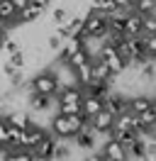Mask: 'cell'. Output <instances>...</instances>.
Wrapping results in <instances>:
<instances>
[{
	"instance_id": "9c48e42d",
	"label": "cell",
	"mask_w": 156,
	"mask_h": 161,
	"mask_svg": "<svg viewBox=\"0 0 156 161\" xmlns=\"http://www.w3.org/2000/svg\"><path fill=\"white\" fill-rule=\"evenodd\" d=\"M149 105H154V98H151V95H142V93H139V95H132V98L127 95V110L129 112H142V110H146Z\"/></svg>"
},
{
	"instance_id": "277c9868",
	"label": "cell",
	"mask_w": 156,
	"mask_h": 161,
	"mask_svg": "<svg viewBox=\"0 0 156 161\" xmlns=\"http://www.w3.org/2000/svg\"><path fill=\"white\" fill-rule=\"evenodd\" d=\"M98 159H103V161H125V147L117 139H105L103 149L98 154Z\"/></svg>"
},
{
	"instance_id": "6da1fadb",
	"label": "cell",
	"mask_w": 156,
	"mask_h": 161,
	"mask_svg": "<svg viewBox=\"0 0 156 161\" xmlns=\"http://www.w3.org/2000/svg\"><path fill=\"white\" fill-rule=\"evenodd\" d=\"M29 88H32V93H42V95H56V91H58L56 71H54V69L39 71L37 76L29 80Z\"/></svg>"
},
{
	"instance_id": "9a60e30c",
	"label": "cell",
	"mask_w": 156,
	"mask_h": 161,
	"mask_svg": "<svg viewBox=\"0 0 156 161\" xmlns=\"http://www.w3.org/2000/svg\"><path fill=\"white\" fill-rule=\"evenodd\" d=\"M142 32L156 34V15H142Z\"/></svg>"
},
{
	"instance_id": "52a82bcc",
	"label": "cell",
	"mask_w": 156,
	"mask_h": 161,
	"mask_svg": "<svg viewBox=\"0 0 156 161\" xmlns=\"http://www.w3.org/2000/svg\"><path fill=\"white\" fill-rule=\"evenodd\" d=\"M122 32H125V37H134L142 32V15L136 10H129L125 15V20H122Z\"/></svg>"
},
{
	"instance_id": "2e32d148",
	"label": "cell",
	"mask_w": 156,
	"mask_h": 161,
	"mask_svg": "<svg viewBox=\"0 0 156 161\" xmlns=\"http://www.w3.org/2000/svg\"><path fill=\"white\" fill-rule=\"evenodd\" d=\"M144 51L149 56H156V34H144Z\"/></svg>"
},
{
	"instance_id": "8fae6325",
	"label": "cell",
	"mask_w": 156,
	"mask_h": 161,
	"mask_svg": "<svg viewBox=\"0 0 156 161\" xmlns=\"http://www.w3.org/2000/svg\"><path fill=\"white\" fill-rule=\"evenodd\" d=\"M81 110L86 117H93L98 110H103V100L98 98V95H83V100H81Z\"/></svg>"
},
{
	"instance_id": "ba28073f",
	"label": "cell",
	"mask_w": 156,
	"mask_h": 161,
	"mask_svg": "<svg viewBox=\"0 0 156 161\" xmlns=\"http://www.w3.org/2000/svg\"><path fill=\"white\" fill-rule=\"evenodd\" d=\"M134 115H136V125H139V127H144V130H156V103L149 105V108L142 110V112H134Z\"/></svg>"
},
{
	"instance_id": "30bf717a",
	"label": "cell",
	"mask_w": 156,
	"mask_h": 161,
	"mask_svg": "<svg viewBox=\"0 0 156 161\" xmlns=\"http://www.w3.org/2000/svg\"><path fill=\"white\" fill-rule=\"evenodd\" d=\"M42 15H44V10H39L37 5H27V8L17 10V25H29V22H37Z\"/></svg>"
},
{
	"instance_id": "8992f818",
	"label": "cell",
	"mask_w": 156,
	"mask_h": 161,
	"mask_svg": "<svg viewBox=\"0 0 156 161\" xmlns=\"http://www.w3.org/2000/svg\"><path fill=\"white\" fill-rule=\"evenodd\" d=\"M17 25V10H15V5L10 3V0H0V27H15Z\"/></svg>"
},
{
	"instance_id": "7c38bea8",
	"label": "cell",
	"mask_w": 156,
	"mask_h": 161,
	"mask_svg": "<svg viewBox=\"0 0 156 161\" xmlns=\"http://www.w3.org/2000/svg\"><path fill=\"white\" fill-rule=\"evenodd\" d=\"M71 17H73V15H71V10H68V8H64V5H58V8H54V10H51V22H54V27H64Z\"/></svg>"
},
{
	"instance_id": "3957f363",
	"label": "cell",
	"mask_w": 156,
	"mask_h": 161,
	"mask_svg": "<svg viewBox=\"0 0 156 161\" xmlns=\"http://www.w3.org/2000/svg\"><path fill=\"white\" fill-rule=\"evenodd\" d=\"M54 147H56V137L47 132V134H44V137L32 147V156H34V161H49V159H51Z\"/></svg>"
},
{
	"instance_id": "7a4b0ae2",
	"label": "cell",
	"mask_w": 156,
	"mask_h": 161,
	"mask_svg": "<svg viewBox=\"0 0 156 161\" xmlns=\"http://www.w3.org/2000/svg\"><path fill=\"white\" fill-rule=\"evenodd\" d=\"M107 32V15H103V12L98 10H90L83 17V37H103Z\"/></svg>"
},
{
	"instance_id": "5bb4252c",
	"label": "cell",
	"mask_w": 156,
	"mask_h": 161,
	"mask_svg": "<svg viewBox=\"0 0 156 161\" xmlns=\"http://www.w3.org/2000/svg\"><path fill=\"white\" fill-rule=\"evenodd\" d=\"M8 64L12 69H25L27 66V56H25V49H17V51H10V59Z\"/></svg>"
},
{
	"instance_id": "4fadbf2b",
	"label": "cell",
	"mask_w": 156,
	"mask_h": 161,
	"mask_svg": "<svg viewBox=\"0 0 156 161\" xmlns=\"http://www.w3.org/2000/svg\"><path fill=\"white\" fill-rule=\"evenodd\" d=\"M132 10H136L139 15H156V0H134Z\"/></svg>"
},
{
	"instance_id": "5b68a950",
	"label": "cell",
	"mask_w": 156,
	"mask_h": 161,
	"mask_svg": "<svg viewBox=\"0 0 156 161\" xmlns=\"http://www.w3.org/2000/svg\"><path fill=\"white\" fill-rule=\"evenodd\" d=\"M112 122H115V112L110 110H98L93 117H88V125H90V130L93 132H103V130H110L112 127Z\"/></svg>"
}]
</instances>
